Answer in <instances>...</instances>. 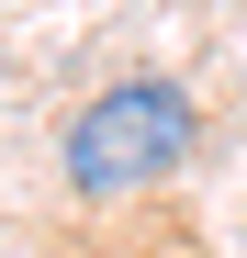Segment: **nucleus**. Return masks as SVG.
I'll return each instance as SVG.
<instances>
[{
    "label": "nucleus",
    "mask_w": 247,
    "mask_h": 258,
    "mask_svg": "<svg viewBox=\"0 0 247 258\" xmlns=\"http://www.w3.org/2000/svg\"><path fill=\"white\" fill-rule=\"evenodd\" d=\"M191 135H202V112H191L180 79H112L68 123V180L79 191H146V180H169L191 157Z\"/></svg>",
    "instance_id": "1"
}]
</instances>
